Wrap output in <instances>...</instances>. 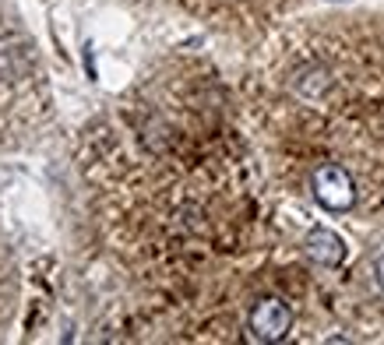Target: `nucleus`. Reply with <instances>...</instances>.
<instances>
[{"label":"nucleus","mask_w":384,"mask_h":345,"mask_svg":"<svg viewBox=\"0 0 384 345\" xmlns=\"http://www.w3.org/2000/svg\"><path fill=\"white\" fill-rule=\"evenodd\" d=\"M303 250H307V257L317 261L321 268H339V264L346 261V240H342L339 233H332V229H324V225L310 229L307 240H303Z\"/></svg>","instance_id":"nucleus-3"},{"label":"nucleus","mask_w":384,"mask_h":345,"mask_svg":"<svg viewBox=\"0 0 384 345\" xmlns=\"http://www.w3.org/2000/svg\"><path fill=\"white\" fill-rule=\"evenodd\" d=\"M289 328H293V310L282 300L264 296V300L254 303V310H250V335L257 342H282L289 335Z\"/></svg>","instance_id":"nucleus-2"},{"label":"nucleus","mask_w":384,"mask_h":345,"mask_svg":"<svg viewBox=\"0 0 384 345\" xmlns=\"http://www.w3.org/2000/svg\"><path fill=\"white\" fill-rule=\"evenodd\" d=\"M310 187H314L317 204L328 208V211H349L356 204V184H353V177H349L342 166H321V169H314Z\"/></svg>","instance_id":"nucleus-1"},{"label":"nucleus","mask_w":384,"mask_h":345,"mask_svg":"<svg viewBox=\"0 0 384 345\" xmlns=\"http://www.w3.org/2000/svg\"><path fill=\"white\" fill-rule=\"evenodd\" d=\"M377 285H381V289H384V254L377 257Z\"/></svg>","instance_id":"nucleus-4"}]
</instances>
